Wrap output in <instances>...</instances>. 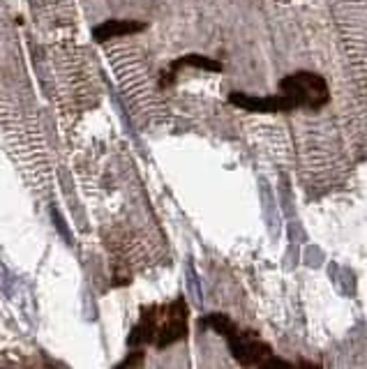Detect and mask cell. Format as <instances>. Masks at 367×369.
Wrapping results in <instances>:
<instances>
[{
    "label": "cell",
    "instance_id": "obj_4",
    "mask_svg": "<svg viewBox=\"0 0 367 369\" xmlns=\"http://www.w3.org/2000/svg\"><path fill=\"white\" fill-rule=\"evenodd\" d=\"M229 102L233 107L250 113H289L293 111V104L289 102L284 93L277 95H247L240 90L229 93Z\"/></svg>",
    "mask_w": 367,
    "mask_h": 369
},
{
    "label": "cell",
    "instance_id": "obj_1",
    "mask_svg": "<svg viewBox=\"0 0 367 369\" xmlns=\"http://www.w3.org/2000/svg\"><path fill=\"white\" fill-rule=\"evenodd\" d=\"M190 335V307L182 295L164 305H146L141 307L136 326L127 337V344L132 348L155 346L164 351Z\"/></svg>",
    "mask_w": 367,
    "mask_h": 369
},
{
    "label": "cell",
    "instance_id": "obj_6",
    "mask_svg": "<svg viewBox=\"0 0 367 369\" xmlns=\"http://www.w3.org/2000/svg\"><path fill=\"white\" fill-rule=\"evenodd\" d=\"M148 25L144 21H132V19H107L98 23L93 28V40L95 42H109V40H116V37H125V35H136V33H144Z\"/></svg>",
    "mask_w": 367,
    "mask_h": 369
},
{
    "label": "cell",
    "instance_id": "obj_2",
    "mask_svg": "<svg viewBox=\"0 0 367 369\" xmlns=\"http://www.w3.org/2000/svg\"><path fill=\"white\" fill-rule=\"evenodd\" d=\"M199 326L211 328L220 337H224L226 344H229L231 356L235 358V363L243 367H284V369L298 367V363H289V360L284 358H277L270 344H266L255 330L240 328L231 316H226L222 312H211L201 316Z\"/></svg>",
    "mask_w": 367,
    "mask_h": 369
},
{
    "label": "cell",
    "instance_id": "obj_7",
    "mask_svg": "<svg viewBox=\"0 0 367 369\" xmlns=\"http://www.w3.org/2000/svg\"><path fill=\"white\" fill-rule=\"evenodd\" d=\"M144 358H146L144 348H134L132 353H129L125 360H120V363H118L116 367H118V369H125V367H141V365H144Z\"/></svg>",
    "mask_w": 367,
    "mask_h": 369
},
{
    "label": "cell",
    "instance_id": "obj_5",
    "mask_svg": "<svg viewBox=\"0 0 367 369\" xmlns=\"http://www.w3.org/2000/svg\"><path fill=\"white\" fill-rule=\"evenodd\" d=\"M182 67H197V69H206V72H222L224 69V65L215 58H208V56H201V54H185V56L173 60L167 72H162L160 88H169L173 81H176V76Z\"/></svg>",
    "mask_w": 367,
    "mask_h": 369
},
{
    "label": "cell",
    "instance_id": "obj_3",
    "mask_svg": "<svg viewBox=\"0 0 367 369\" xmlns=\"http://www.w3.org/2000/svg\"><path fill=\"white\" fill-rule=\"evenodd\" d=\"M279 93H284L296 109L319 111L330 102V90L326 78L310 69H298V72L286 74L279 81Z\"/></svg>",
    "mask_w": 367,
    "mask_h": 369
}]
</instances>
